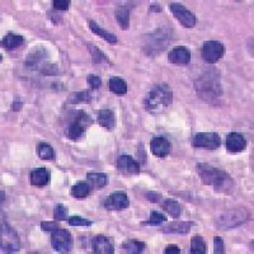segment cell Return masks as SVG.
<instances>
[{
  "label": "cell",
  "instance_id": "9c48e42d",
  "mask_svg": "<svg viewBox=\"0 0 254 254\" xmlns=\"http://www.w3.org/2000/svg\"><path fill=\"white\" fill-rule=\"evenodd\" d=\"M51 246L54 251L59 253H70L74 247V239L70 231L59 229L56 231H52L51 235Z\"/></svg>",
  "mask_w": 254,
  "mask_h": 254
},
{
  "label": "cell",
  "instance_id": "4fadbf2b",
  "mask_svg": "<svg viewBox=\"0 0 254 254\" xmlns=\"http://www.w3.org/2000/svg\"><path fill=\"white\" fill-rule=\"evenodd\" d=\"M130 206V198L124 190H115L107 197L104 208L108 211H124Z\"/></svg>",
  "mask_w": 254,
  "mask_h": 254
},
{
  "label": "cell",
  "instance_id": "cb8c5ba5",
  "mask_svg": "<svg viewBox=\"0 0 254 254\" xmlns=\"http://www.w3.org/2000/svg\"><path fill=\"white\" fill-rule=\"evenodd\" d=\"M24 44L23 36L18 35V33H13V32H9L4 36V38L1 40V46L5 50H15L18 47H20Z\"/></svg>",
  "mask_w": 254,
  "mask_h": 254
},
{
  "label": "cell",
  "instance_id": "f35d334b",
  "mask_svg": "<svg viewBox=\"0 0 254 254\" xmlns=\"http://www.w3.org/2000/svg\"><path fill=\"white\" fill-rule=\"evenodd\" d=\"M225 244H224V240L220 237L214 238V253L215 254H224L225 253Z\"/></svg>",
  "mask_w": 254,
  "mask_h": 254
},
{
  "label": "cell",
  "instance_id": "ffe728a7",
  "mask_svg": "<svg viewBox=\"0 0 254 254\" xmlns=\"http://www.w3.org/2000/svg\"><path fill=\"white\" fill-rule=\"evenodd\" d=\"M193 226L192 221H174L169 222L168 225L162 228L164 234H174V235H186L190 231V228Z\"/></svg>",
  "mask_w": 254,
  "mask_h": 254
},
{
  "label": "cell",
  "instance_id": "e0dca14e",
  "mask_svg": "<svg viewBox=\"0 0 254 254\" xmlns=\"http://www.w3.org/2000/svg\"><path fill=\"white\" fill-rule=\"evenodd\" d=\"M247 149L246 137L239 132H230L226 136V150L231 154H239Z\"/></svg>",
  "mask_w": 254,
  "mask_h": 254
},
{
  "label": "cell",
  "instance_id": "44dd1931",
  "mask_svg": "<svg viewBox=\"0 0 254 254\" xmlns=\"http://www.w3.org/2000/svg\"><path fill=\"white\" fill-rule=\"evenodd\" d=\"M50 179H51V173L45 167L37 168L29 174V182H31L32 186H36V187H45L50 183Z\"/></svg>",
  "mask_w": 254,
  "mask_h": 254
},
{
  "label": "cell",
  "instance_id": "603a6c76",
  "mask_svg": "<svg viewBox=\"0 0 254 254\" xmlns=\"http://www.w3.org/2000/svg\"><path fill=\"white\" fill-rule=\"evenodd\" d=\"M90 190H92V187H90L88 181H79V182L72 185V187L70 188V194L75 199L81 201V199L87 198L89 196Z\"/></svg>",
  "mask_w": 254,
  "mask_h": 254
},
{
  "label": "cell",
  "instance_id": "60d3db41",
  "mask_svg": "<svg viewBox=\"0 0 254 254\" xmlns=\"http://www.w3.org/2000/svg\"><path fill=\"white\" fill-rule=\"evenodd\" d=\"M41 229L44 231H56L60 228H59L55 220V221H42L41 222Z\"/></svg>",
  "mask_w": 254,
  "mask_h": 254
},
{
  "label": "cell",
  "instance_id": "4dcf8cb0",
  "mask_svg": "<svg viewBox=\"0 0 254 254\" xmlns=\"http://www.w3.org/2000/svg\"><path fill=\"white\" fill-rule=\"evenodd\" d=\"M88 49L90 51V56H92V60L94 64H110V60H108L107 55L104 54L102 50H99L98 47L94 46L92 44L87 45Z\"/></svg>",
  "mask_w": 254,
  "mask_h": 254
},
{
  "label": "cell",
  "instance_id": "277c9868",
  "mask_svg": "<svg viewBox=\"0 0 254 254\" xmlns=\"http://www.w3.org/2000/svg\"><path fill=\"white\" fill-rule=\"evenodd\" d=\"M24 65L28 69L38 70L46 75H54L58 72V65L49 63V52L42 46L35 47L29 52L24 60Z\"/></svg>",
  "mask_w": 254,
  "mask_h": 254
},
{
  "label": "cell",
  "instance_id": "484cf974",
  "mask_svg": "<svg viewBox=\"0 0 254 254\" xmlns=\"http://www.w3.org/2000/svg\"><path fill=\"white\" fill-rule=\"evenodd\" d=\"M87 179L93 190H102L108 185V176L104 173L90 172L87 174Z\"/></svg>",
  "mask_w": 254,
  "mask_h": 254
},
{
  "label": "cell",
  "instance_id": "ab89813d",
  "mask_svg": "<svg viewBox=\"0 0 254 254\" xmlns=\"http://www.w3.org/2000/svg\"><path fill=\"white\" fill-rule=\"evenodd\" d=\"M52 4H54V8L56 10H61V12H65V10L70 8L69 0H55Z\"/></svg>",
  "mask_w": 254,
  "mask_h": 254
},
{
  "label": "cell",
  "instance_id": "f546056e",
  "mask_svg": "<svg viewBox=\"0 0 254 254\" xmlns=\"http://www.w3.org/2000/svg\"><path fill=\"white\" fill-rule=\"evenodd\" d=\"M108 85H110V90L112 93H115V94L117 95H124L127 93V83L122 78H119V76H112V78L110 79V83H108Z\"/></svg>",
  "mask_w": 254,
  "mask_h": 254
},
{
  "label": "cell",
  "instance_id": "9a60e30c",
  "mask_svg": "<svg viewBox=\"0 0 254 254\" xmlns=\"http://www.w3.org/2000/svg\"><path fill=\"white\" fill-rule=\"evenodd\" d=\"M93 253L97 254H113L115 253V243L111 237L97 235L92 239Z\"/></svg>",
  "mask_w": 254,
  "mask_h": 254
},
{
  "label": "cell",
  "instance_id": "d6a6232c",
  "mask_svg": "<svg viewBox=\"0 0 254 254\" xmlns=\"http://www.w3.org/2000/svg\"><path fill=\"white\" fill-rule=\"evenodd\" d=\"M207 246L202 237H193L190 239V254H205Z\"/></svg>",
  "mask_w": 254,
  "mask_h": 254
},
{
  "label": "cell",
  "instance_id": "ee69618b",
  "mask_svg": "<svg viewBox=\"0 0 254 254\" xmlns=\"http://www.w3.org/2000/svg\"><path fill=\"white\" fill-rule=\"evenodd\" d=\"M151 10H155V12H162V6H160V4H153V5H151Z\"/></svg>",
  "mask_w": 254,
  "mask_h": 254
},
{
  "label": "cell",
  "instance_id": "4316f807",
  "mask_svg": "<svg viewBox=\"0 0 254 254\" xmlns=\"http://www.w3.org/2000/svg\"><path fill=\"white\" fill-rule=\"evenodd\" d=\"M89 28L93 33H95L97 36H99L101 38H103L104 41H107L108 44L115 45L119 42L117 37H116L113 33H111V32H108V31H106L104 28H102V27L99 26L97 22H94V20H89Z\"/></svg>",
  "mask_w": 254,
  "mask_h": 254
},
{
  "label": "cell",
  "instance_id": "2e32d148",
  "mask_svg": "<svg viewBox=\"0 0 254 254\" xmlns=\"http://www.w3.org/2000/svg\"><path fill=\"white\" fill-rule=\"evenodd\" d=\"M150 151L158 158H165L171 154L172 142L164 136H156L150 141Z\"/></svg>",
  "mask_w": 254,
  "mask_h": 254
},
{
  "label": "cell",
  "instance_id": "836d02e7",
  "mask_svg": "<svg viewBox=\"0 0 254 254\" xmlns=\"http://www.w3.org/2000/svg\"><path fill=\"white\" fill-rule=\"evenodd\" d=\"M167 221V216L163 215L162 212H158V211H151L150 219L147 221H142L141 225L144 226H160L163 222Z\"/></svg>",
  "mask_w": 254,
  "mask_h": 254
},
{
  "label": "cell",
  "instance_id": "7c38bea8",
  "mask_svg": "<svg viewBox=\"0 0 254 254\" xmlns=\"http://www.w3.org/2000/svg\"><path fill=\"white\" fill-rule=\"evenodd\" d=\"M171 12L174 15L176 19L182 24L185 28H193L197 23L196 15L193 13L188 10L183 4L181 3H172L171 4Z\"/></svg>",
  "mask_w": 254,
  "mask_h": 254
},
{
  "label": "cell",
  "instance_id": "30bf717a",
  "mask_svg": "<svg viewBox=\"0 0 254 254\" xmlns=\"http://www.w3.org/2000/svg\"><path fill=\"white\" fill-rule=\"evenodd\" d=\"M225 55V46L219 41H206L201 50V56L207 64H216Z\"/></svg>",
  "mask_w": 254,
  "mask_h": 254
},
{
  "label": "cell",
  "instance_id": "ac0fdd59",
  "mask_svg": "<svg viewBox=\"0 0 254 254\" xmlns=\"http://www.w3.org/2000/svg\"><path fill=\"white\" fill-rule=\"evenodd\" d=\"M133 5L131 3H119L115 9V17L121 29L126 31L130 28V10Z\"/></svg>",
  "mask_w": 254,
  "mask_h": 254
},
{
  "label": "cell",
  "instance_id": "5bb4252c",
  "mask_svg": "<svg viewBox=\"0 0 254 254\" xmlns=\"http://www.w3.org/2000/svg\"><path fill=\"white\" fill-rule=\"evenodd\" d=\"M117 171L121 172L125 176H139L140 174V164L137 160L130 155H121L117 158L116 162Z\"/></svg>",
  "mask_w": 254,
  "mask_h": 254
},
{
  "label": "cell",
  "instance_id": "8fae6325",
  "mask_svg": "<svg viewBox=\"0 0 254 254\" xmlns=\"http://www.w3.org/2000/svg\"><path fill=\"white\" fill-rule=\"evenodd\" d=\"M192 145L196 149L216 150L221 145V137L216 132H198L193 136Z\"/></svg>",
  "mask_w": 254,
  "mask_h": 254
},
{
  "label": "cell",
  "instance_id": "5b68a950",
  "mask_svg": "<svg viewBox=\"0 0 254 254\" xmlns=\"http://www.w3.org/2000/svg\"><path fill=\"white\" fill-rule=\"evenodd\" d=\"M172 41V31L169 28H158L153 31L151 33L145 36V41L142 44L146 55H156L159 52H162Z\"/></svg>",
  "mask_w": 254,
  "mask_h": 254
},
{
  "label": "cell",
  "instance_id": "8992f818",
  "mask_svg": "<svg viewBox=\"0 0 254 254\" xmlns=\"http://www.w3.org/2000/svg\"><path fill=\"white\" fill-rule=\"evenodd\" d=\"M251 219V214L247 208H233V210H226L224 212H220L215 219L217 228L221 230H233L243 224H246Z\"/></svg>",
  "mask_w": 254,
  "mask_h": 254
},
{
  "label": "cell",
  "instance_id": "7bdbcfd3",
  "mask_svg": "<svg viewBox=\"0 0 254 254\" xmlns=\"http://www.w3.org/2000/svg\"><path fill=\"white\" fill-rule=\"evenodd\" d=\"M12 107H13V111H15V112H18V111L22 110V107H23V103L19 101V99H15L14 102H13L12 104Z\"/></svg>",
  "mask_w": 254,
  "mask_h": 254
},
{
  "label": "cell",
  "instance_id": "8d00e7d4",
  "mask_svg": "<svg viewBox=\"0 0 254 254\" xmlns=\"http://www.w3.org/2000/svg\"><path fill=\"white\" fill-rule=\"evenodd\" d=\"M145 197H146L147 201H150L153 203H160L163 201V194L155 192V190H147L145 193Z\"/></svg>",
  "mask_w": 254,
  "mask_h": 254
},
{
  "label": "cell",
  "instance_id": "1f68e13d",
  "mask_svg": "<svg viewBox=\"0 0 254 254\" xmlns=\"http://www.w3.org/2000/svg\"><path fill=\"white\" fill-rule=\"evenodd\" d=\"M37 154L38 158L42 159V160H52L55 159V150L54 147L51 146L47 142H41L37 147Z\"/></svg>",
  "mask_w": 254,
  "mask_h": 254
},
{
  "label": "cell",
  "instance_id": "b9f144b4",
  "mask_svg": "<svg viewBox=\"0 0 254 254\" xmlns=\"http://www.w3.org/2000/svg\"><path fill=\"white\" fill-rule=\"evenodd\" d=\"M165 254H179L181 253V248L178 246H168L164 251Z\"/></svg>",
  "mask_w": 254,
  "mask_h": 254
},
{
  "label": "cell",
  "instance_id": "7402d4cb",
  "mask_svg": "<svg viewBox=\"0 0 254 254\" xmlns=\"http://www.w3.org/2000/svg\"><path fill=\"white\" fill-rule=\"evenodd\" d=\"M97 121L102 128L107 131H113L116 127V117L112 110H101L97 115Z\"/></svg>",
  "mask_w": 254,
  "mask_h": 254
},
{
  "label": "cell",
  "instance_id": "52a82bcc",
  "mask_svg": "<svg viewBox=\"0 0 254 254\" xmlns=\"http://www.w3.org/2000/svg\"><path fill=\"white\" fill-rule=\"evenodd\" d=\"M72 115V120L66 128V135L71 141H79L88 130V127L92 126L93 120L84 111H75Z\"/></svg>",
  "mask_w": 254,
  "mask_h": 254
},
{
  "label": "cell",
  "instance_id": "d590c367",
  "mask_svg": "<svg viewBox=\"0 0 254 254\" xmlns=\"http://www.w3.org/2000/svg\"><path fill=\"white\" fill-rule=\"evenodd\" d=\"M67 222H69L70 226H92L93 225V221L88 219H84L81 216H71L67 219Z\"/></svg>",
  "mask_w": 254,
  "mask_h": 254
},
{
  "label": "cell",
  "instance_id": "74e56055",
  "mask_svg": "<svg viewBox=\"0 0 254 254\" xmlns=\"http://www.w3.org/2000/svg\"><path fill=\"white\" fill-rule=\"evenodd\" d=\"M87 80H88V84H89V87L92 88L93 90H97L101 88L102 80L98 75H95V74H89Z\"/></svg>",
  "mask_w": 254,
  "mask_h": 254
},
{
  "label": "cell",
  "instance_id": "e575fe53",
  "mask_svg": "<svg viewBox=\"0 0 254 254\" xmlns=\"http://www.w3.org/2000/svg\"><path fill=\"white\" fill-rule=\"evenodd\" d=\"M54 219L56 221H65V220L69 219V211H67V207H65L61 203H58L54 208Z\"/></svg>",
  "mask_w": 254,
  "mask_h": 254
},
{
  "label": "cell",
  "instance_id": "d4e9b609",
  "mask_svg": "<svg viewBox=\"0 0 254 254\" xmlns=\"http://www.w3.org/2000/svg\"><path fill=\"white\" fill-rule=\"evenodd\" d=\"M145 248H146V246H145L144 242H140L137 239H130L122 243L121 252L128 254H140L144 253Z\"/></svg>",
  "mask_w": 254,
  "mask_h": 254
},
{
  "label": "cell",
  "instance_id": "6da1fadb",
  "mask_svg": "<svg viewBox=\"0 0 254 254\" xmlns=\"http://www.w3.org/2000/svg\"><path fill=\"white\" fill-rule=\"evenodd\" d=\"M196 171L201 182L205 186H211L215 192L225 194L233 193L235 183L228 172L212 167L207 163H198L196 165Z\"/></svg>",
  "mask_w": 254,
  "mask_h": 254
},
{
  "label": "cell",
  "instance_id": "3957f363",
  "mask_svg": "<svg viewBox=\"0 0 254 254\" xmlns=\"http://www.w3.org/2000/svg\"><path fill=\"white\" fill-rule=\"evenodd\" d=\"M173 103V92L168 84L154 85L145 97V110L150 113H162Z\"/></svg>",
  "mask_w": 254,
  "mask_h": 254
},
{
  "label": "cell",
  "instance_id": "7a4b0ae2",
  "mask_svg": "<svg viewBox=\"0 0 254 254\" xmlns=\"http://www.w3.org/2000/svg\"><path fill=\"white\" fill-rule=\"evenodd\" d=\"M194 89L197 95L206 103H216L217 99L221 98L222 95L220 72L216 69L203 71L194 81Z\"/></svg>",
  "mask_w": 254,
  "mask_h": 254
},
{
  "label": "cell",
  "instance_id": "83f0119b",
  "mask_svg": "<svg viewBox=\"0 0 254 254\" xmlns=\"http://www.w3.org/2000/svg\"><path fill=\"white\" fill-rule=\"evenodd\" d=\"M93 99V95L90 90H80V92H74L69 95L67 103L69 104H87L90 103Z\"/></svg>",
  "mask_w": 254,
  "mask_h": 254
},
{
  "label": "cell",
  "instance_id": "f1b7e54d",
  "mask_svg": "<svg viewBox=\"0 0 254 254\" xmlns=\"http://www.w3.org/2000/svg\"><path fill=\"white\" fill-rule=\"evenodd\" d=\"M162 208L163 211H165L168 215H171L174 219H179L181 217V214H182V206L181 203H178L174 199H164L162 202Z\"/></svg>",
  "mask_w": 254,
  "mask_h": 254
},
{
  "label": "cell",
  "instance_id": "ba28073f",
  "mask_svg": "<svg viewBox=\"0 0 254 254\" xmlns=\"http://www.w3.org/2000/svg\"><path fill=\"white\" fill-rule=\"evenodd\" d=\"M0 247L3 253H14L19 251V239L14 229L8 222L1 220V230H0Z\"/></svg>",
  "mask_w": 254,
  "mask_h": 254
},
{
  "label": "cell",
  "instance_id": "d6986e66",
  "mask_svg": "<svg viewBox=\"0 0 254 254\" xmlns=\"http://www.w3.org/2000/svg\"><path fill=\"white\" fill-rule=\"evenodd\" d=\"M168 60L174 65H188L190 63V51L186 46L174 47L168 54Z\"/></svg>",
  "mask_w": 254,
  "mask_h": 254
}]
</instances>
